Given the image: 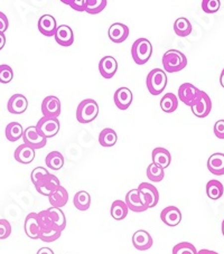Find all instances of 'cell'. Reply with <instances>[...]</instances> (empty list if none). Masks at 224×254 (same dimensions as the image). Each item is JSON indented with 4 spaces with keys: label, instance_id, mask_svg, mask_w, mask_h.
Here are the masks:
<instances>
[{
    "label": "cell",
    "instance_id": "cell-1",
    "mask_svg": "<svg viewBox=\"0 0 224 254\" xmlns=\"http://www.w3.org/2000/svg\"><path fill=\"white\" fill-rule=\"evenodd\" d=\"M187 66V58L181 51L168 50L162 55V67L167 73H176Z\"/></svg>",
    "mask_w": 224,
    "mask_h": 254
},
{
    "label": "cell",
    "instance_id": "cell-2",
    "mask_svg": "<svg viewBox=\"0 0 224 254\" xmlns=\"http://www.w3.org/2000/svg\"><path fill=\"white\" fill-rule=\"evenodd\" d=\"M99 115V104L93 99H85L78 103L76 109V120L82 125L94 121Z\"/></svg>",
    "mask_w": 224,
    "mask_h": 254
},
{
    "label": "cell",
    "instance_id": "cell-3",
    "mask_svg": "<svg viewBox=\"0 0 224 254\" xmlns=\"http://www.w3.org/2000/svg\"><path fill=\"white\" fill-rule=\"evenodd\" d=\"M152 55V45L147 38H138L131 47V56L137 65L146 64Z\"/></svg>",
    "mask_w": 224,
    "mask_h": 254
},
{
    "label": "cell",
    "instance_id": "cell-4",
    "mask_svg": "<svg viewBox=\"0 0 224 254\" xmlns=\"http://www.w3.org/2000/svg\"><path fill=\"white\" fill-rule=\"evenodd\" d=\"M146 85L151 95H158L162 93L167 85L166 72L161 68H153L148 73L146 78Z\"/></svg>",
    "mask_w": 224,
    "mask_h": 254
},
{
    "label": "cell",
    "instance_id": "cell-5",
    "mask_svg": "<svg viewBox=\"0 0 224 254\" xmlns=\"http://www.w3.org/2000/svg\"><path fill=\"white\" fill-rule=\"evenodd\" d=\"M36 128L39 134H42L44 138L50 139V138L55 137V135L59 133L60 128H61L59 118L43 117L42 119L38 120Z\"/></svg>",
    "mask_w": 224,
    "mask_h": 254
},
{
    "label": "cell",
    "instance_id": "cell-6",
    "mask_svg": "<svg viewBox=\"0 0 224 254\" xmlns=\"http://www.w3.org/2000/svg\"><path fill=\"white\" fill-rule=\"evenodd\" d=\"M125 201L127 206L129 208V211L131 212L143 213L149 208L146 199H145V197L143 196L142 192L138 190V188H136V190H131L127 192Z\"/></svg>",
    "mask_w": 224,
    "mask_h": 254
},
{
    "label": "cell",
    "instance_id": "cell-7",
    "mask_svg": "<svg viewBox=\"0 0 224 254\" xmlns=\"http://www.w3.org/2000/svg\"><path fill=\"white\" fill-rule=\"evenodd\" d=\"M191 109L193 115L195 117L206 118L212 110V100H211L209 94H206L204 91H201L199 98H197Z\"/></svg>",
    "mask_w": 224,
    "mask_h": 254
},
{
    "label": "cell",
    "instance_id": "cell-8",
    "mask_svg": "<svg viewBox=\"0 0 224 254\" xmlns=\"http://www.w3.org/2000/svg\"><path fill=\"white\" fill-rule=\"evenodd\" d=\"M23 140L25 144H27L28 147L35 149V150H36V149L44 148L46 146L47 142V139L44 138L42 134H39L36 126L28 127V128L25 129Z\"/></svg>",
    "mask_w": 224,
    "mask_h": 254
},
{
    "label": "cell",
    "instance_id": "cell-9",
    "mask_svg": "<svg viewBox=\"0 0 224 254\" xmlns=\"http://www.w3.org/2000/svg\"><path fill=\"white\" fill-rule=\"evenodd\" d=\"M60 186L61 183L59 181V178L56 177L55 175L48 174L41 182H38L36 185H35V188H36L37 192H39L41 195L50 197Z\"/></svg>",
    "mask_w": 224,
    "mask_h": 254
},
{
    "label": "cell",
    "instance_id": "cell-10",
    "mask_svg": "<svg viewBox=\"0 0 224 254\" xmlns=\"http://www.w3.org/2000/svg\"><path fill=\"white\" fill-rule=\"evenodd\" d=\"M200 92L201 90L197 89L192 83H183L178 89V100L186 106L192 107L199 98Z\"/></svg>",
    "mask_w": 224,
    "mask_h": 254
},
{
    "label": "cell",
    "instance_id": "cell-11",
    "mask_svg": "<svg viewBox=\"0 0 224 254\" xmlns=\"http://www.w3.org/2000/svg\"><path fill=\"white\" fill-rule=\"evenodd\" d=\"M42 113L47 118H59L61 115V101L54 95L46 96L42 102Z\"/></svg>",
    "mask_w": 224,
    "mask_h": 254
},
{
    "label": "cell",
    "instance_id": "cell-12",
    "mask_svg": "<svg viewBox=\"0 0 224 254\" xmlns=\"http://www.w3.org/2000/svg\"><path fill=\"white\" fill-rule=\"evenodd\" d=\"M133 92L128 87H119L116 92L115 95H113V101H115V104L119 110L125 111L128 109L131 103H133Z\"/></svg>",
    "mask_w": 224,
    "mask_h": 254
},
{
    "label": "cell",
    "instance_id": "cell-13",
    "mask_svg": "<svg viewBox=\"0 0 224 254\" xmlns=\"http://www.w3.org/2000/svg\"><path fill=\"white\" fill-rule=\"evenodd\" d=\"M118 71V62L113 56H104L99 62V72L103 78H112Z\"/></svg>",
    "mask_w": 224,
    "mask_h": 254
},
{
    "label": "cell",
    "instance_id": "cell-14",
    "mask_svg": "<svg viewBox=\"0 0 224 254\" xmlns=\"http://www.w3.org/2000/svg\"><path fill=\"white\" fill-rule=\"evenodd\" d=\"M7 108L11 115H21V113H24L27 110L28 100L26 99L25 95L16 93L10 96V99L8 100Z\"/></svg>",
    "mask_w": 224,
    "mask_h": 254
},
{
    "label": "cell",
    "instance_id": "cell-15",
    "mask_svg": "<svg viewBox=\"0 0 224 254\" xmlns=\"http://www.w3.org/2000/svg\"><path fill=\"white\" fill-rule=\"evenodd\" d=\"M138 190L142 192L143 196L146 199L149 208L157 206L158 201H159V191L152 184L142 183L138 187Z\"/></svg>",
    "mask_w": 224,
    "mask_h": 254
},
{
    "label": "cell",
    "instance_id": "cell-16",
    "mask_svg": "<svg viewBox=\"0 0 224 254\" xmlns=\"http://www.w3.org/2000/svg\"><path fill=\"white\" fill-rule=\"evenodd\" d=\"M160 220L167 226L175 227L182 221V212L176 206H168L161 211Z\"/></svg>",
    "mask_w": 224,
    "mask_h": 254
},
{
    "label": "cell",
    "instance_id": "cell-17",
    "mask_svg": "<svg viewBox=\"0 0 224 254\" xmlns=\"http://www.w3.org/2000/svg\"><path fill=\"white\" fill-rule=\"evenodd\" d=\"M25 233L32 240H38L41 238V226H39L37 213H29L25 220Z\"/></svg>",
    "mask_w": 224,
    "mask_h": 254
},
{
    "label": "cell",
    "instance_id": "cell-18",
    "mask_svg": "<svg viewBox=\"0 0 224 254\" xmlns=\"http://www.w3.org/2000/svg\"><path fill=\"white\" fill-rule=\"evenodd\" d=\"M108 35L110 41L116 44H121L129 36V27L125 24L115 23L109 27Z\"/></svg>",
    "mask_w": 224,
    "mask_h": 254
},
{
    "label": "cell",
    "instance_id": "cell-19",
    "mask_svg": "<svg viewBox=\"0 0 224 254\" xmlns=\"http://www.w3.org/2000/svg\"><path fill=\"white\" fill-rule=\"evenodd\" d=\"M151 235L145 230H139L135 232L133 235V245L138 251H147L152 247Z\"/></svg>",
    "mask_w": 224,
    "mask_h": 254
},
{
    "label": "cell",
    "instance_id": "cell-20",
    "mask_svg": "<svg viewBox=\"0 0 224 254\" xmlns=\"http://www.w3.org/2000/svg\"><path fill=\"white\" fill-rule=\"evenodd\" d=\"M58 27L59 26L56 24V19L52 15H43L38 19V30L44 36H55Z\"/></svg>",
    "mask_w": 224,
    "mask_h": 254
},
{
    "label": "cell",
    "instance_id": "cell-21",
    "mask_svg": "<svg viewBox=\"0 0 224 254\" xmlns=\"http://www.w3.org/2000/svg\"><path fill=\"white\" fill-rule=\"evenodd\" d=\"M151 158L152 164H155L158 167H160L162 169L169 167L170 163H172V155H170V152L167 150L166 148L162 147H157L153 149Z\"/></svg>",
    "mask_w": 224,
    "mask_h": 254
},
{
    "label": "cell",
    "instance_id": "cell-22",
    "mask_svg": "<svg viewBox=\"0 0 224 254\" xmlns=\"http://www.w3.org/2000/svg\"><path fill=\"white\" fill-rule=\"evenodd\" d=\"M55 41L61 46L69 47L74 43V33L68 25H61L55 33Z\"/></svg>",
    "mask_w": 224,
    "mask_h": 254
},
{
    "label": "cell",
    "instance_id": "cell-23",
    "mask_svg": "<svg viewBox=\"0 0 224 254\" xmlns=\"http://www.w3.org/2000/svg\"><path fill=\"white\" fill-rule=\"evenodd\" d=\"M14 157L16 161H18V163L23 165H28L35 159V149L30 148L27 146V144L23 143L16 148V150L14 152Z\"/></svg>",
    "mask_w": 224,
    "mask_h": 254
},
{
    "label": "cell",
    "instance_id": "cell-24",
    "mask_svg": "<svg viewBox=\"0 0 224 254\" xmlns=\"http://www.w3.org/2000/svg\"><path fill=\"white\" fill-rule=\"evenodd\" d=\"M208 169L211 174L215 176H222L224 175V154L217 152L211 155L208 159Z\"/></svg>",
    "mask_w": 224,
    "mask_h": 254
},
{
    "label": "cell",
    "instance_id": "cell-25",
    "mask_svg": "<svg viewBox=\"0 0 224 254\" xmlns=\"http://www.w3.org/2000/svg\"><path fill=\"white\" fill-rule=\"evenodd\" d=\"M48 200H50V204L52 205V207L62 208L68 204L69 192L63 186H60L58 190L48 197Z\"/></svg>",
    "mask_w": 224,
    "mask_h": 254
},
{
    "label": "cell",
    "instance_id": "cell-26",
    "mask_svg": "<svg viewBox=\"0 0 224 254\" xmlns=\"http://www.w3.org/2000/svg\"><path fill=\"white\" fill-rule=\"evenodd\" d=\"M118 141V134L112 128H104L99 134V143L103 148H111Z\"/></svg>",
    "mask_w": 224,
    "mask_h": 254
},
{
    "label": "cell",
    "instance_id": "cell-27",
    "mask_svg": "<svg viewBox=\"0 0 224 254\" xmlns=\"http://www.w3.org/2000/svg\"><path fill=\"white\" fill-rule=\"evenodd\" d=\"M129 208L127 206L126 201L117 199L112 203L111 205V209H110V213H111V216L113 220L116 221H122L125 220L128 215Z\"/></svg>",
    "mask_w": 224,
    "mask_h": 254
},
{
    "label": "cell",
    "instance_id": "cell-28",
    "mask_svg": "<svg viewBox=\"0 0 224 254\" xmlns=\"http://www.w3.org/2000/svg\"><path fill=\"white\" fill-rule=\"evenodd\" d=\"M224 192V187L223 184L217 181V179H212L208 184H206V195L210 199L212 200H218L221 198Z\"/></svg>",
    "mask_w": 224,
    "mask_h": 254
},
{
    "label": "cell",
    "instance_id": "cell-29",
    "mask_svg": "<svg viewBox=\"0 0 224 254\" xmlns=\"http://www.w3.org/2000/svg\"><path fill=\"white\" fill-rule=\"evenodd\" d=\"M24 131L25 130L23 129V126H21L19 122H10V124H8L6 127L5 134L8 141L15 142L17 140L23 138Z\"/></svg>",
    "mask_w": 224,
    "mask_h": 254
},
{
    "label": "cell",
    "instance_id": "cell-30",
    "mask_svg": "<svg viewBox=\"0 0 224 254\" xmlns=\"http://www.w3.org/2000/svg\"><path fill=\"white\" fill-rule=\"evenodd\" d=\"M178 108V98L174 93H166L160 100V109L165 113H173Z\"/></svg>",
    "mask_w": 224,
    "mask_h": 254
},
{
    "label": "cell",
    "instance_id": "cell-31",
    "mask_svg": "<svg viewBox=\"0 0 224 254\" xmlns=\"http://www.w3.org/2000/svg\"><path fill=\"white\" fill-rule=\"evenodd\" d=\"M73 204L76 209L81 212H85L91 206V196L87 191L85 190H80L77 191L75 195H74L73 198Z\"/></svg>",
    "mask_w": 224,
    "mask_h": 254
},
{
    "label": "cell",
    "instance_id": "cell-32",
    "mask_svg": "<svg viewBox=\"0 0 224 254\" xmlns=\"http://www.w3.org/2000/svg\"><path fill=\"white\" fill-rule=\"evenodd\" d=\"M193 27L191 21L185 17H179L174 23V32L179 37H186L192 33Z\"/></svg>",
    "mask_w": 224,
    "mask_h": 254
},
{
    "label": "cell",
    "instance_id": "cell-33",
    "mask_svg": "<svg viewBox=\"0 0 224 254\" xmlns=\"http://www.w3.org/2000/svg\"><path fill=\"white\" fill-rule=\"evenodd\" d=\"M37 218H38L39 226H41V234L56 229L54 225V222H53L51 213L48 209H45V211H41L39 213H37Z\"/></svg>",
    "mask_w": 224,
    "mask_h": 254
},
{
    "label": "cell",
    "instance_id": "cell-34",
    "mask_svg": "<svg viewBox=\"0 0 224 254\" xmlns=\"http://www.w3.org/2000/svg\"><path fill=\"white\" fill-rule=\"evenodd\" d=\"M45 164L52 170H60L64 166V156L60 151H52L46 156Z\"/></svg>",
    "mask_w": 224,
    "mask_h": 254
},
{
    "label": "cell",
    "instance_id": "cell-35",
    "mask_svg": "<svg viewBox=\"0 0 224 254\" xmlns=\"http://www.w3.org/2000/svg\"><path fill=\"white\" fill-rule=\"evenodd\" d=\"M48 211L51 213L53 222H54L56 229L63 232L65 230V227H67V217H65V214L63 213L62 209L56 207H50Z\"/></svg>",
    "mask_w": 224,
    "mask_h": 254
},
{
    "label": "cell",
    "instance_id": "cell-36",
    "mask_svg": "<svg viewBox=\"0 0 224 254\" xmlns=\"http://www.w3.org/2000/svg\"><path fill=\"white\" fill-rule=\"evenodd\" d=\"M147 177L152 183H159L165 177V169L158 167V166L151 163L147 167Z\"/></svg>",
    "mask_w": 224,
    "mask_h": 254
},
{
    "label": "cell",
    "instance_id": "cell-37",
    "mask_svg": "<svg viewBox=\"0 0 224 254\" xmlns=\"http://www.w3.org/2000/svg\"><path fill=\"white\" fill-rule=\"evenodd\" d=\"M108 5L107 0H87L85 12L90 15L100 14Z\"/></svg>",
    "mask_w": 224,
    "mask_h": 254
},
{
    "label": "cell",
    "instance_id": "cell-38",
    "mask_svg": "<svg viewBox=\"0 0 224 254\" xmlns=\"http://www.w3.org/2000/svg\"><path fill=\"white\" fill-rule=\"evenodd\" d=\"M196 248L190 242H181L173 248V254H197Z\"/></svg>",
    "mask_w": 224,
    "mask_h": 254
},
{
    "label": "cell",
    "instance_id": "cell-39",
    "mask_svg": "<svg viewBox=\"0 0 224 254\" xmlns=\"http://www.w3.org/2000/svg\"><path fill=\"white\" fill-rule=\"evenodd\" d=\"M14 78V71L12 68L7 64L0 65V83L2 84H8Z\"/></svg>",
    "mask_w": 224,
    "mask_h": 254
},
{
    "label": "cell",
    "instance_id": "cell-40",
    "mask_svg": "<svg viewBox=\"0 0 224 254\" xmlns=\"http://www.w3.org/2000/svg\"><path fill=\"white\" fill-rule=\"evenodd\" d=\"M221 8V1L219 0H203L202 1V9L206 14H215Z\"/></svg>",
    "mask_w": 224,
    "mask_h": 254
},
{
    "label": "cell",
    "instance_id": "cell-41",
    "mask_svg": "<svg viewBox=\"0 0 224 254\" xmlns=\"http://www.w3.org/2000/svg\"><path fill=\"white\" fill-rule=\"evenodd\" d=\"M48 174L50 173H48V170L46 168H44V167L35 168L32 172V174H30V179H32V183L34 184V186L36 185L38 182H41L42 179Z\"/></svg>",
    "mask_w": 224,
    "mask_h": 254
},
{
    "label": "cell",
    "instance_id": "cell-42",
    "mask_svg": "<svg viewBox=\"0 0 224 254\" xmlns=\"http://www.w3.org/2000/svg\"><path fill=\"white\" fill-rule=\"evenodd\" d=\"M61 235H62V232L59 231V230H52L50 232H45V233H42L41 234V239L43 242H46V243H51V242H54V241L59 240L61 238Z\"/></svg>",
    "mask_w": 224,
    "mask_h": 254
},
{
    "label": "cell",
    "instance_id": "cell-43",
    "mask_svg": "<svg viewBox=\"0 0 224 254\" xmlns=\"http://www.w3.org/2000/svg\"><path fill=\"white\" fill-rule=\"evenodd\" d=\"M65 5H69L74 10L76 11H85L86 10V2L87 0H63L62 1Z\"/></svg>",
    "mask_w": 224,
    "mask_h": 254
},
{
    "label": "cell",
    "instance_id": "cell-44",
    "mask_svg": "<svg viewBox=\"0 0 224 254\" xmlns=\"http://www.w3.org/2000/svg\"><path fill=\"white\" fill-rule=\"evenodd\" d=\"M11 234V225L7 220H0V240H6Z\"/></svg>",
    "mask_w": 224,
    "mask_h": 254
},
{
    "label": "cell",
    "instance_id": "cell-45",
    "mask_svg": "<svg viewBox=\"0 0 224 254\" xmlns=\"http://www.w3.org/2000/svg\"><path fill=\"white\" fill-rule=\"evenodd\" d=\"M214 134L219 139H224V120H219L215 122Z\"/></svg>",
    "mask_w": 224,
    "mask_h": 254
},
{
    "label": "cell",
    "instance_id": "cell-46",
    "mask_svg": "<svg viewBox=\"0 0 224 254\" xmlns=\"http://www.w3.org/2000/svg\"><path fill=\"white\" fill-rule=\"evenodd\" d=\"M8 27H9V21H8L7 16L3 12L0 11V33L7 32Z\"/></svg>",
    "mask_w": 224,
    "mask_h": 254
},
{
    "label": "cell",
    "instance_id": "cell-47",
    "mask_svg": "<svg viewBox=\"0 0 224 254\" xmlns=\"http://www.w3.org/2000/svg\"><path fill=\"white\" fill-rule=\"evenodd\" d=\"M36 254H55V253L50 248H41L38 250Z\"/></svg>",
    "mask_w": 224,
    "mask_h": 254
},
{
    "label": "cell",
    "instance_id": "cell-48",
    "mask_svg": "<svg viewBox=\"0 0 224 254\" xmlns=\"http://www.w3.org/2000/svg\"><path fill=\"white\" fill-rule=\"evenodd\" d=\"M6 45V36L3 33H0V51Z\"/></svg>",
    "mask_w": 224,
    "mask_h": 254
},
{
    "label": "cell",
    "instance_id": "cell-49",
    "mask_svg": "<svg viewBox=\"0 0 224 254\" xmlns=\"http://www.w3.org/2000/svg\"><path fill=\"white\" fill-rule=\"evenodd\" d=\"M197 254H219V253L215 252V251H211V250L203 249V250H201V251H199V253H197Z\"/></svg>",
    "mask_w": 224,
    "mask_h": 254
},
{
    "label": "cell",
    "instance_id": "cell-50",
    "mask_svg": "<svg viewBox=\"0 0 224 254\" xmlns=\"http://www.w3.org/2000/svg\"><path fill=\"white\" fill-rule=\"evenodd\" d=\"M220 83H221V85L224 89V68L222 69V72H221V76H220Z\"/></svg>",
    "mask_w": 224,
    "mask_h": 254
},
{
    "label": "cell",
    "instance_id": "cell-51",
    "mask_svg": "<svg viewBox=\"0 0 224 254\" xmlns=\"http://www.w3.org/2000/svg\"><path fill=\"white\" fill-rule=\"evenodd\" d=\"M222 234H223V236H224V220H223V222H222Z\"/></svg>",
    "mask_w": 224,
    "mask_h": 254
}]
</instances>
